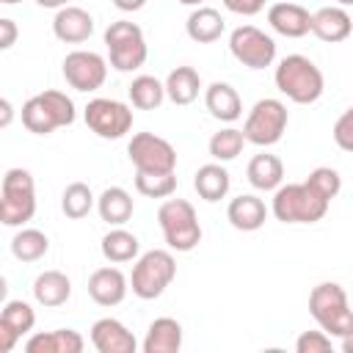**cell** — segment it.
I'll use <instances>...</instances> for the list:
<instances>
[{"instance_id":"484cf974","label":"cell","mask_w":353,"mask_h":353,"mask_svg":"<svg viewBox=\"0 0 353 353\" xmlns=\"http://www.w3.org/2000/svg\"><path fill=\"white\" fill-rule=\"evenodd\" d=\"M132 210H135L132 196H130L124 188H119V185L105 188V190L97 196V212H99V218H102L105 223H110V226H124V223L132 218Z\"/></svg>"},{"instance_id":"9c48e42d","label":"cell","mask_w":353,"mask_h":353,"mask_svg":"<svg viewBox=\"0 0 353 353\" xmlns=\"http://www.w3.org/2000/svg\"><path fill=\"white\" fill-rule=\"evenodd\" d=\"M287 121H290L287 105L276 97H265V99H256L254 108L248 110L245 124H243V135L254 146H273L281 141Z\"/></svg>"},{"instance_id":"f35d334b","label":"cell","mask_w":353,"mask_h":353,"mask_svg":"<svg viewBox=\"0 0 353 353\" xmlns=\"http://www.w3.org/2000/svg\"><path fill=\"white\" fill-rule=\"evenodd\" d=\"M223 8L240 17H254L265 8V0H223Z\"/></svg>"},{"instance_id":"d6a6232c","label":"cell","mask_w":353,"mask_h":353,"mask_svg":"<svg viewBox=\"0 0 353 353\" xmlns=\"http://www.w3.org/2000/svg\"><path fill=\"white\" fill-rule=\"evenodd\" d=\"M97 207V196L91 193V188L85 182H72L63 188V196H61V210L66 218L72 221H80L85 218L91 210Z\"/></svg>"},{"instance_id":"30bf717a","label":"cell","mask_w":353,"mask_h":353,"mask_svg":"<svg viewBox=\"0 0 353 353\" xmlns=\"http://www.w3.org/2000/svg\"><path fill=\"white\" fill-rule=\"evenodd\" d=\"M83 119H85V127L105 141H119L132 130L130 105H124L119 99H108V97L91 99L83 110Z\"/></svg>"},{"instance_id":"8d00e7d4","label":"cell","mask_w":353,"mask_h":353,"mask_svg":"<svg viewBox=\"0 0 353 353\" xmlns=\"http://www.w3.org/2000/svg\"><path fill=\"white\" fill-rule=\"evenodd\" d=\"M295 350L298 353H328L331 350V336L320 328V331H303L295 339Z\"/></svg>"},{"instance_id":"3957f363","label":"cell","mask_w":353,"mask_h":353,"mask_svg":"<svg viewBox=\"0 0 353 353\" xmlns=\"http://www.w3.org/2000/svg\"><path fill=\"white\" fill-rule=\"evenodd\" d=\"M328 199L320 196L309 182H287L273 193V215L281 223H317L328 212Z\"/></svg>"},{"instance_id":"603a6c76","label":"cell","mask_w":353,"mask_h":353,"mask_svg":"<svg viewBox=\"0 0 353 353\" xmlns=\"http://www.w3.org/2000/svg\"><path fill=\"white\" fill-rule=\"evenodd\" d=\"M143 353H176L182 347V323L174 317H157L143 336Z\"/></svg>"},{"instance_id":"5b68a950","label":"cell","mask_w":353,"mask_h":353,"mask_svg":"<svg viewBox=\"0 0 353 353\" xmlns=\"http://www.w3.org/2000/svg\"><path fill=\"white\" fill-rule=\"evenodd\" d=\"M157 223L171 251L185 254L201 243V223H199L196 207L188 199H165L157 210Z\"/></svg>"},{"instance_id":"7a4b0ae2","label":"cell","mask_w":353,"mask_h":353,"mask_svg":"<svg viewBox=\"0 0 353 353\" xmlns=\"http://www.w3.org/2000/svg\"><path fill=\"white\" fill-rule=\"evenodd\" d=\"M309 314L328 336H350L353 334V309L347 292L336 281H320L309 292Z\"/></svg>"},{"instance_id":"f1b7e54d","label":"cell","mask_w":353,"mask_h":353,"mask_svg":"<svg viewBox=\"0 0 353 353\" xmlns=\"http://www.w3.org/2000/svg\"><path fill=\"white\" fill-rule=\"evenodd\" d=\"M99 248H102V256H105L108 262L124 265V262L138 259L141 243H138V237H135L132 232H127V229H121V226H113V229L102 237Z\"/></svg>"},{"instance_id":"f546056e","label":"cell","mask_w":353,"mask_h":353,"mask_svg":"<svg viewBox=\"0 0 353 353\" xmlns=\"http://www.w3.org/2000/svg\"><path fill=\"white\" fill-rule=\"evenodd\" d=\"M127 94H130L132 108H138V110H154L165 99V83H160L154 74H138L130 83Z\"/></svg>"},{"instance_id":"277c9868","label":"cell","mask_w":353,"mask_h":353,"mask_svg":"<svg viewBox=\"0 0 353 353\" xmlns=\"http://www.w3.org/2000/svg\"><path fill=\"white\" fill-rule=\"evenodd\" d=\"M74 119H77V110H74L72 97L55 88L41 91L22 105V124L33 135H50L58 127L74 124Z\"/></svg>"},{"instance_id":"d4e9b609","label":"cell","mask_w":353,"mask_h":353,"mask_svg":"<svg viewBox=\"0 0 353 353\" xmlns=\"http://www.w3.org/2000/svg\"><path fill=\"white\" fill-rule=\"evenodd\" d=\"M193 188H196V193L204 199V201H221L226 193H229V188H232V176H229V171L223 168V163H204V165H199V171L193 174Z\"/></svg>"},{"instance_id":"9a60e30c","label":"cell","mask_w":353,"mask_h":353,"mask_svg":"<svg viewBox=\"0 0 353 353\" xmlns=\"http://www.w3.org/2000/svg\"><path fill=\"white\" fill-rule=\"evenodd\" d=\"M91 345L99 353H135L138 347L132 331L116 317H99L91 325Z\"/></svg>"},{"instance_id":"74e56055","label":"cell","mask_w":353,"mask_h":353,"mask_svg":"<svg viewBox=\"0 0 353 353\" xmlns=\"http://www.w3.org/2000/svg\"><path fill=\"white\" fill-rule=\"evenodd\" d=\"M334 143L342 152H353V105L334 121Z\"/></svg>"},{"instance_id":"ab89813d","label":"cell","mask_w":353,"mask_h":353,"mask_svg":"<svg viewBox=\"0 0 353 353\" xmlns=\"http://www.w3.org/2000/svg\"><path fill=\"white\" fill-rule=\"evenodd\" d=\"M17 36H19L17 22L8 19V17H3V19H0V50H11L14 41H17Z\"/></svg>"},{"instance_id":"e575fe53","label":"cell","mask_w":353,"mask_h":353,"mask_svg":"<svg viewBox=\"0 0 353 353\" xmlns=\"http://www.w3.org/2000/svg\"><path fill=\"white\" fill-rule=\"evenodd\" d=\"M0 323L8 325L11 331H17L19 336H25L36 325V312L28 301H6V306L0 312Z\"/></svg>"},{"instance_id":"d590c367","label":"cell","mask_w":353,"mask_h":353,"mask_svg":"<svg viewBox=\"0 0 353 353\" xmlns=\"http://www.w3.org/2000/svg\"><path fill=\"white\" fill-rule=\"evenodd\" d=\"M320 196H325L328 201L342 190V176H339V171L336 168H328V165H320V168H314L312 174H309V179H306Z\"/></svg>"},{"instance_id":"bcb514c9","label":"cell","mask_w":353,"mask_h":353,"mask_svg":"<svg viewBox=\"0 0 353 353\" xmlns=\"http://www.w3.org/2000/svg\"><path fill=\"white\" fill-rule=\"evenodd\" d=\"M0 3H3V6H17L19 0H0Z\"/></svg>"},{"instance_id":"1f68e13d","label":"cell","mask_w":353,"mask_h":353,"mask_svg":"<svg viewBox=\"0 0 353 353\" xmlns=\"http://www.w3.org/2000/svg\"><path fill=\"white\" fill-rule=\"evenodd\" d=\"M135 190L146 199H168L176 193L174 171H135Z\"/></svg>"},{"instance_id":"f6af8a7d","label":"cell","mask_w":353,"mask_h":353,"mask_svg":"<svg viewBox=\"0 0 353 353\" xmlns=\"http://www.w3.org/2000/svg\"><path fill=\"white\" fill-rule=\"evenodd\" d=\"M176 3H182V6H193V8L204 6V0H176Z\"/></svg>"},{"instance_id":"60d3db41","label":"cell","mask_w":353,"mask_h":353,"mask_svg":"<svg viewBox=\"0 0 353 353\" xmlns=\"http://www.w3.org/2000/svg\"><path fill=\"white\" fill-rule=\"evenodd\" d=\"M113 6L119 11H141L146 6V0H113Z\"/></svg>"},{"instance_id":"cb8c5ba5","label":"cell","mask_w":353,"mask_h":353,"mask_svg":"<svg viewBox=\"0 0 353 353\" xmlns=\"http://www.w3.org/2000/svg\"><path fill=\"white\" fill-rule=\"evenodd\" d=\"M185 30H188V36H190L193 41H199V44H212V41H218V39L223 36L226 22H223L221 11H215V8H210V6H199V8H193V11L188 14Z\"/></svg>"},{"instance_id":"ee69618b","label":"cell","mask_w":353,"mask_h":353,"mask_svg":"<svg viewBox=\"0 0 353 353\" xmlns=\"http://www.w3.org/2000/svg\"><path fill=\"white\" fill-rule=\"evenodd\" d=\"M342 353H353V334L342 339Z\"/></svg>"},{"instance_id":"52a82bcc","label":"cell","mask_w":353,"mask_h":353,"mask_svg":"<svg viewBox=\"0 0 353 353\" xmlns=\"http://www.w3.org/2000/svg\"><path fill=\"white\" fill-rule=\"evenodd\" d=\"M174 276H176L174 254L165 248H152L135 259L130 287L141 301H154L165 292V287L174 281Z\"/></svg>"},{"instance_id":"4316f807","label":"cell","mask_w":353,"mask_h":353,"mask_svg":"<svg viewBox=\"0 0 353 353\" xmlns=\"http://www.w3.org/2000/svg\"><path fill=\"white\" fill-rule=\"evenodd\" d=\"M245 176L256 190H276L281 185V179H284V163L276 154H268V152L254 154L248 160Z\"/></svg>"},{"instance_id":"4dcf8cb0","label":"cell","mask_w":353,"mask_h":353,"mask_svg":"<svg viewBox=\"0 0 353 353\" xmlns=\"http://www.w3.org/2000/svg\"><path fill=\"white\" fill-rule=\"evenodd\" d=\"M50 251V237L41 229H19L11 237V254L19 262H39Z\"/></svg>"},{"instance_id":"ac0fdd59","label":"cell","mask_w":353,"mask_h":353,"mask_svg":"<svg viewBox=\"0 0 353 353\" xmlns=\"http://www.w3.org/2000/svg\"><path fill=\"white\" fill-rule=\"evenodd\" d=\"M312 33L325 44H339L353 33V19L345 6H325L312 14Z\"/></svg>"},{"instance_id":"2e32d148","label":"cell","mask_w":353,"mask_h":353,"mask_svg":"<svg viewBox=\"0 0 353 353\" xmlns=\"http://www.w3.org/2000/svg\"><path fill=\"white\" fill-rule=\"evenodd\" d=\"M130 281L119 268H97L88 276V295L99 306H119L127 298Z\"/></svg>"},{"instance_id":"7bdbcfd3","label":"cell","mask_w":353,"mask_h":353,"mask_svg":"<svg viewBox=\"0 0 353 353\" xmlns=\"http://www.w3.org/2000/svg\"><path fill=\"white\" fill-rule=\"evenodd\" d=\"M36 3H39L41 8H55V11L63 8V6H69V0H36Z\"/></svg>"},{"instance_id":"e0dca14e","label":"cell","mask_w":353,"mask_h":353,"mask_svg":"<svg viewBox=\"0 0 353 353\" xmlns=\"http://www.w3.org/2000/svg\"><path fill=\"white\" fill-rule=\"evenodd\" d=\"M268 22L276 33L287 39H303L306 33H312V14L301 3H273L268 8Z\"/></svg>"},{"instance_id":"ffe728a7","label":"cell","mask_w":353,"mask_h":353,"mask_svg":"<svg viewBox=\"0 0 353 353\" xmlns=\"http://www.w3.org/2000/svg\"><path fill=\"white\" fill-rule=\"evenodd\" d=\"M204 105H207L210 116L218 119V121H237L243 116V99H240L237 88L229 85V83H221V80L207 85Z\"/></svg>"},{"instance_id":"83f0119b","label":"cell","mask_w":353,"mask_h":353,"mask_svg":"<svg viewBox=\"0 0 353 353\" xmlns=\"http://www.w3.org/2000/svg\"><path fill=\"white\" fill-rule=\"evenodd\" d=\"M201 91V77L193 66H176L168 72L165 77V97L174 102V105H190L196 102Z\"/></svg>"},{"instance_id":"5bb4252c","label":"cell","mask_w":353,"mask_h":353,"mask_svg":"<svg viewBox=\"0 0 353 353\" xmlns=\"http://www.w3.org/2000/svg\"><path fill=\"white\" fill-rule=\"evenodd\" d=\"M52 33L63 44H83L94 33V17L80 6H63L52 17Z\"/></svg>"},{"instance_id":"b9f144b4","label":"cell","mask_w":353,"mask_h":353,"mask_svg":"<svg viewBox=\"0 0 353 353\" xmlns=\"http://www.w3.org/2000/svg\"><path fill=\"white\" fill-rule=\"evenodd\" d=\"M0 110H3V119H0V127H8L11 119H14V108L8 99H0Z\"/></svg>"},{"instance_id":"7c38bea8","label":"cell","mask_w":353,"mask_h":353,"mask_svg":"<svg viewBox=\"0 0 353 353\" xmlns=\"http://www.w3.org/2000/svg\"><path fill=\"white\" fill-rule=\"evenodd\" d=\"M63 80L74 91H97L108 80V61L94 50H72L63 58Z\"/></svg>"},{"instance_id":"8fae6325","label":"cell","mask_w":353,"mask_h":353,"mask_svg":"<svg viewBox=\"0 0 353 353\" xmlns=\"http://www.w3.org/2000/svg\"><path fill=\"white\" fill-rule=\"evenodd\" d=\"M229 52L248 69H265L276 61V41L256 25H240L229 33Z\"/></svg>"},{"instance_id":"836d02e7","label":"cell","mask_w":353,"mask_h":353,"mask_svg":"<svg viewBox=\"0 0 353 353\" xmlns=\"http://www.w3.org/2000/svg\"><path fill=\"white\" fill-rule=\"evenodd\" d=\"M245 143H248V141H245L243 130L226 127V130H218V132L210 138V154H212V160H218V163H229V160H234V157L243 152Z\"/></svg>"},{"instance_id":"d6986e66","label":"cell","mask_w":353,"mask_h":353,"mask_svg":"<svg viewBox=\"0 0 353 353\" xmlns=\"http://www.w3.org/2000/svg\"><path fill=\"white\" fill-rule=\"evenodd\" d=\"M226 221L237 229V232H256L265 226L268 221V207L259 196L254 193H240L229 201L226 207Z\"/></svg>"},{"instance_id":"7402d4cb","label":"cell","mask_w":353,"mask_h":353,"mask_svg":"<svg viewBox=\"0 0 353 353\" xmlns=\"http://www.w3.org/2000/svg\"><path fill=\"white\" fill-rule=\"evenodd\" d=\"M33 298H36V303L39 306H44V309H58V306H63L66 301H69V295H72V281H69V276L66 273H61V270H44V273H39L36 279H33Z\"/></svg>"},{"instance_id":"6da1fadb","label":"cell","mask_w":353,"mask_h":353,"mask_svg":"<svg viewBox=\"0 0 353 353\" xmlns=\"http://www.w3.org/2000/svg\"><path fill=\"white\" fill-rule=\"evenodd\" d=\"M273 80H276V88L295 105L317 102L325 88V77H323L320 66L301 52L284 55L273 72Z\"/></svg>"},{"instance_id":"ba28073f","label":"cell","mask_w":353,"mask_h":353,"mask_svg":"<svg viewBox=\"0 0 353 353\" xmlns=\"http://www.w3.org/2000/svg\"><path fill=\"white\" fill-rule=\"evenodd\" d=\"M105 47H108L110 66L116 72H135L146 63V55H149L143 30L130 19H116L105 28Z\"/></svg>"},{"instance_id":"7dc6e473","label":"cell","mask_w":353,"mask_h":353,"mask_svg":"<svg viewBox=\"0 0 353 353\" xmlns=\"http://www.w3.org/2000/svg\"><path fill=\"white\" fill-rule=\"evenodd\" d=\"M339 6H353V0H336Z\"/></svg>"},{"instance_id":"4fadbf2b","label":"cell","mask_w":353,"mask_h":353,"mask_svg":"<svg viewBox=\"0 0 353 353\" xmlns=\"http://www.w3.org/2000/svg\"><path fill=\"white\" fill-rule=\"evenodd\" d=\"M127 157L135 165V171H174L176 168V149L154 132H135L127 143Z\"/></svg>"},{"instance_id":"44dd1931","label":"cell","mask_w":353,"mask_h":353,"mask_svg":"<svg viewBox=\"0 0 353 353\" xmlns=\"http://www.w3.org/2000/svg\"><path fill=\"white\" fill-rule=\"evenodd\" d=\"M85 339L74 328H55V331H39L25 342L28 353H83Z\"/></svg>"},{"instance_id":"8992f818","label":"cell","mask_w":353,"mask_h":353,"mask_svg":"<svg viewBox=\"0 0 353 353\" xmlns=\"http://www.w3.org/2000/svg\"><path fill=\"white\" fill-rule=\"evenodd\" d=\"M36 215V182L28 168H8L0 185L3 226H22Z\"/></svg>"}]
</instances>
